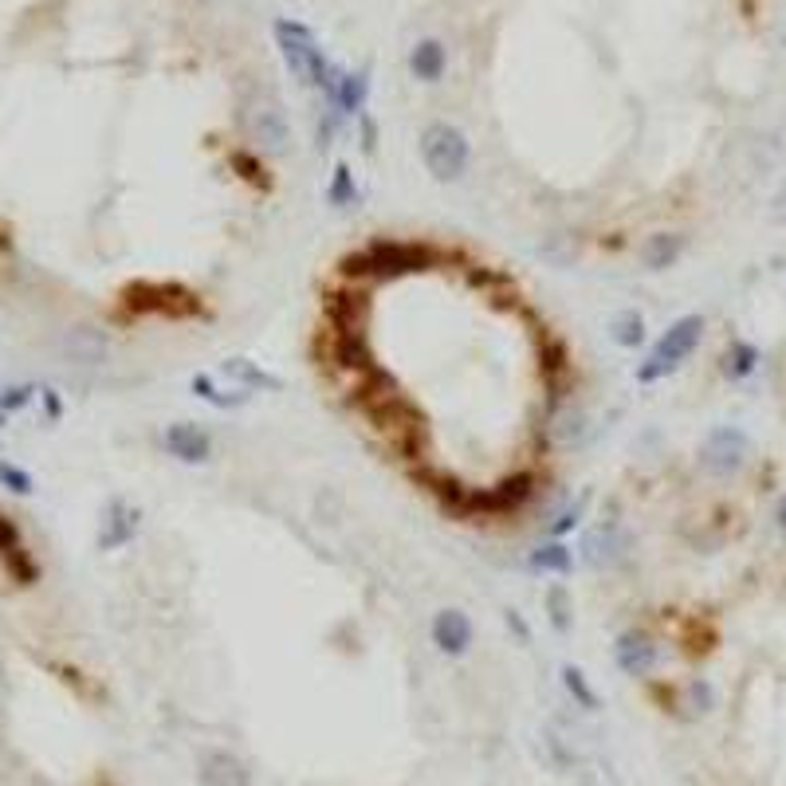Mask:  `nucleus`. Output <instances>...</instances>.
Wrapping results in <instances>:
<instances>
[{"mask_svg":"<svg viewBox=\"0 0 786 786\" xmlns=\"http://www.w3.org/2000/svg\"><path fill=\"white\" fill-rule=\"evenodd\" d=\"M39 402H44V413H48L51 421H59V417H63V402H59L56 390H39Z\"/></svg>","mask_w":786,"mask_h":786,"instance_id":"37","label":"nucleus"},{"mask_svg":"<svg viewBox=\"0 0 786 786\" xmlns=\"http://www.w3.org/2000/svg\"><path fill=\"white\" fill-rule=\"evenodd\" d=\"M755 366H759V350L751 343H743V338H736V343L727 346V354H724V373L727 378H751L755 373Z\"/></svg>","mask_w":786,"mask_h":786,"instance_id":"28","label":"nucleus"},{"mask_svg":"<svg viewBox=\"0 0 786 786\" xmlns=\"http://www.w3.org/2000/svg\"><path fill=\"white\" fill-rule=\"evenodd\" d=\"M503 621H508V629H515V638H520L523 645H527V641H531V629H527V621H523L520 609H508V614H503Z\"/></svg>","mask_w":786,"mask_h":786,"instance_id":"36","label":"nucleus"},{"mask_svg":"<svg viewBox=\"0 0 786 786\" xmlns=\"http://www.w3.org/2000/svg\"><path fill=\"white\" fill-rule=\"evenodd\" d=\"M358 118H362V150L373 154V146H378V127H373V118H366V115H358Z\"/></svg>","mask_w":786,"mask_h":786,"instance_id":"38","label":"nucleus"},{"mask_svg":"<svg viewBox=\"0 0 786 786\" xmlns=\"http://www.w3.org/2000/svg\"><path fill=\"white\" fill-rule=\"evenodd\" d=\"M444 260H449V252L441 245H432V240H385V236H373L370 245H362L358 252H346L338 260V279L370 287L382 284V279L432 272Z\"/></svg>","mask_w":786,"mask_h":786,"instance_id":"1","label":"nucleus"},{"mask_svg":"<svg viewBox=\"0 0 786 786\" xmlns=\"http://www.w3.org/2000/svg\"><path fill=\"white\" fill-rule=\"evenodd\" d=\"M429 633H432V645L441 648L444 657H464L476 629H472V618L464 609H437Z\"/></svg>","mask_w":786,"mask_h":786,"instance_id":"15","label":"nucleus"},{"mask_svg":"<svg viewBox=\"0 0 786 786\" xmlns=\"http://www.w3.org/2000/svg\"><path fill=\"white\" fill-rule=\"evenodd\" d=\"M4 417H9V413H4V409H0V425H4Z\"/></svg>","mask_w":786,"mask_h":786,"instance_id":"40","label":"nucleus"},{"mask_svg":"<svg viewBox=\"0 0 786 786\" xmlns=\"http://www.w3.org/2000/svg\"><path fill=\"white\" fill-rule=\"evenodd\" d=\"M189 390H193L205 405H213V409H245L248 397H252V393L236 390V385H228V390H225V385L216 382L213 373H193Z\"/></svg>","mask_w":786,"mask_h":786,"instance_id":"25","label":"nucleus"},{"mask_svg":"<svg viewBox=\"0 0 786 786\" xmlns=\"http://www.w3.org/2000/svg\"><path fill=\"white\" fill-rule=\"evenodd\" d=\"M326 331H366V314H370V287L366 284H338L323 295Z\"/></svg>","mask_w":786,"mask_h":786,"instance_id":"9","label":"nucleus"},{"mask_svg":"<svg viewBox=\"0 0 786 786\" xmlns=\"http://www.w3.org/2000/svg\"><path fill=\"white\" fill-rule=\"evenodd\" d=\"M248 130H252L255 146L264 150V154H284L287 150V118L284 110L275 107V103H255L248 110Z\"/></svg>","mask_w":786,"mask_h":786,"instance_id":"17","label":"nucleus"},{"mask_svg":"<svg viewBox=\"0 0 786 786\" xmlns=\"http://www.w3.org/2000/svg\"><path fill=\"white\" fill-rule=\"evenodd\" d=\"M221 378H225L228 385H236V390H245V393H279L284 390V382H279L272 370H264V366L252 362V358H245V354L225 358V362H221Z\"/></svg>","mask_w":786,"mask_h":786,"instance_id":"18","label":"nucleus"},{"mask_svg":"<svg viewBox=\"0 0 786 786\" xmlns=\"http://www.w3.org/2000/svg\"><path fill=\"white\" fill-rule=\"evenodd\" d=\"M609 338L621 346V350H638L645 343V319L638 311H621L614 323H609Z\"/></svg>","mask_w":786,"mask_h":786,"instance_id":"27","label":"nucleus"},{"mask_svg":"<svg viewBox=\"0 0 786 786\" xmlns=\"http://www.w3.org/2000/svg\"><path fill=\"white\" fill-rule=\"evenodd\" d=\"M138 523H142V511L127 500H110L103 508V520H98V547L103 550H118L134 543L138 535Z\"/></svg>","mask_w":786,"mask_h":786,"instance_id":"16","label":"nucleus"},{"mask_svg":"<svg viewBox=\"0 0 786 786\" xmlns=\"http://www.w3.org/2000/svg\"><path fill=\"white\" fill-rule=\"evenodd\" d=\"M562 688H567L570 696H574V704L586 707V712H594L598 707V692H594V684H590V677L582 672L579 665H562Z\"/></svg>","mask_w":786,"mask_h":786,"instance_id":"30","label":"nucleus"},{"mask_svg":"<svg viewBox=\"0 0 786 786\" xmlns=\"http://www.w3.org/2000/svg\"><path fill=\"white\" fill-rule=\"evenodd\" d=\"M582 511H586V496H579L574 503H567V508L547 523V539H562V535H570V531L582 523Z\"/></svg>","mask_w":786,"mask_h":786,"instance_id":"33","label":"nucleus"},{"mask_svg":"<svg viewBox=\"0 0 786 786\" xmlns=\"http://www.w3.org/2000/svg\"><path fill=\"white\" fill-rule=\"evenodd\" d=\"M275 48L284 56L287 71H291L303 87L323 91V98L331 103L334 91H338V79H343V68H334L331 59L323 56L319 39L307 24L299 20H275Z\"/></svg>","mask_w":786,"mask_h":786,"instance_id":"2","label":"nucleus"},{"mask_svg":"<svg viewBox=\"0 0 786 786\" xmlns=\"http://www.w3.org/2000/svg\"><path fill=\"white\" fill-rule=\"evenodd\" d=\"M59 358L68 366H103L110 358V338L103 326H91V323H75L68 331L59 334Z\"/></svg>","mask_w":786,"mask_h":786,"instance_id":"11","label":"nucleus"},{"mask_svg":"<svg viewBox=\"0 0 786 786\" xmlns=\"http://www.w3.org/2000/svg\"><path fill=\"white\" fill-rule=\"evenodd\" d=\"M421 162L432 181H441V186L461 181L472 162V146L468 138H464V130L452 127V122H429V127L421 130Z\"/></svg>","mask_w":786,"mask_h":786,"instance_id":"6","label":"nucleus"},{"mask_svg":"<svg viewBox=\"0 0 786 786\" xmlns=\"http://www.w3.org/2000/svg\"><path fill=\"white\" fill-rule=\"evenodd\" d=\"M590 417L582 409H574V405H567V409H555L550 413V437L559 444H567V449H582V444L590 441Z\"/></svg>","mask_w":786,"mask_h":786,"instance_id":"24","label":"nucleus"},{"mask_svg":"<svg viewBox=\"0 0 786 786\" xmlns=\"http://www.w3.org/2000/svg\"><path fill=\"white\" fill-rule=\"evenodd\" d=\"M775 523L786 531V496H778V503H775Z\"/></svg>","mask_w":786,"mask_h":786,"instance_id":"39","label":"nucleus"},{"mask_svg":"<svg viewBox=\"0 0 786 786\" xmlns=\"http://www.w3.org/2000/svg\"><path fill=\"white\" fill-rule=\"evenodd\" d=\"M527 570H535V574H559V579H567L570 570H574V550H570L562 539H543L539 547L527 555Z\"/></svg>","mask_w":786,"mask_h":786,"instance_id":"22","label":"nucleus"},{"mask_svg":"<svg viewBox=\"0 0 786 786\" xmlns=\"http://www.w3.org/2000/svg\"><path fill=\"white\" fill-rule=\"evenodd\" d=\"M614 660H618V668L626 677L648 680V672L660 665V645H657V638L641 626L621 629L618 641H614Z\"/></svg>","mask_w":786,"mask_h":786,"instance_id":"10","label":"nucleus"},{"mask_svg":"<svg viewBox=\"0 0 786 786\" xmlns=\"http://www.w3.org/2000/svg\"><path fill=\"white\" fill-rule=\"evenodd\" d=\"M366 98H370V71H343L338 79V91L326 107H334L343 118H358L366 110Z\"/></svg>","mask_w":786,"mask_h":786,"instance_id":"20","label":"nucleus"},{"mask_svg":"<svg viewBox=\"0 0 786 786\" xmlns=\"http://www.w3.org/2000/svg\"><path fill=\"white\" fill-rule=\"evenodd\" d=\"M326 362L343 370L346 378H362L373 370V350L366 343V331H326Z\"/></svg>","mask_w":786,"mask_h":786,"instance_id":"12","label":"nucleus"},{"mask_svg":"<svg viewBox=\"0 0 786 786\" xmlns=\"http://www.w3.org/2000/svg\"><path fill=\"white\" fill-rule=\"evenodd\" d=\"M684 255V236L680 233H653L641 245V260H645L648 272H668Z\"/></svg>","mask_w":786,"mask_h":786,"instance_id":"23","label":"nucleus"},{"mask_svg":"<svg viewBox=\"0 0 786 786\" xmlns=\"http://www.w3.org/2000/svg\"><path fill=\"white\" fill-rule=\"evenodd\" d=\"M716 704V692H712V684L707 680H688V684H680V707H692V716H704L707 707ZM684 716V712H680Z\"/></svg>","mask_w":786,"mask_h":786,"instance_id":"32","label":"nucleus"},{"mask_svg":"<svg viewBox=\"0 0 786 786\" xmlns=\"http://www.w3.org/2000/svg\"><path fill=\"white\" fill-rule=\"evenodd\" d=\"M326 201H331L334 209H358V201H362V189H358V181H354L350 166H334L331 181H326Z\"/></svg>","mask_w":786,"mask_h":786,"instance_id":"26","label":"nucleus"},{"mask_svg":"<svg viewBox=\"0 0 786 786\" xmlns=\"http://www.w3.org/2000/svg\"><path fill=\"white\" fill-rule=\"evenodd\" d=\"M32 397H36V390H32V385H9V390H0V409L16 413V409H24Z\"/></svg>","mask_w":786,"mask_h":786,"instance_id":"35","label":"nucleus"},{"mask_svg":"<svg viewBox=\"0 0 786 786\" xmlns=\"http://www.w3.org/2000/svg\"><path fill=\"white\" fill-rule=\"evenodd\" d=\"M122 311L142 319V314H166V319H196L205 314L201 295L189 291L177 279H138V284L122 287Z\"/></svg>","mask_w":786,"mask_h":786,"instance_id":"4","label":"nucleus"},{"mask_svg":"<svg viewBox=\"0 0 786 786\" xmlns=\"http://www.w3.org/2000/svg\"><path fill=\"white\" fill-rule=\"evenodd\" d=\"M449 68V51H444L441 39H417L409 51V71L413 79H421V83H437Z\"/></svg>","mask_w":786,"mask_h":786,"instance_id":"21","label":"nucleus"},{"mask_svg":"<svg viewBox=\"0 0 786 786\" xmlns=\"http://www.w3.org/2000/svg\"><path fill=\"white\" fill-rule=\"evenodd\" d=\"M747 452H751L747 432L736 429V425H719V429H712L704 437L700 464H704L712 476H736V472L747 464Z\"/></svg>","mask_w":786,"mask_h":786,"instance_id":"8","label":"nucleus"},{"mask_svg":"<svg viewBox=\"0 0 786 786\" xmlns=\"http://www.w3.org/2000/svg\"><path fill=\"white\" fill-rule=\"evenodd\" d=\"M196 783L201 786H252V771L245 759L233 751H205L201 766H196Z\"/></svg>","mask_w":786,"mask_h":786,"instance_id":"19","label":"nucleus"},{"mask_svg":"<svg viewBox=\"0 0 786 786\" xmlns=\"http://www.w3.org/2000/svg\"><path fill=\"white\" fill-rule=\"evenodd\" d=\"M0 562H4V570H9L20 586H32V582L39 579L36 559H32V550L24 547V535H20L16 520H9V515H0Z\"/></svg>","mask_w":786,"mask_h":786,"instance_id":"14","label":"nucleus"},{"mask_svg":"<svg viewBox=\"0 0 786 786\" xmlns=\"http://www.w3.org/2000/svg\"><path fill=\"white\" fill-rule=\"evenodd\" d=\"M0 484L12 491V496H32L36 491V480H32L28 468H20L12 461H0Z\"/></svg>","mask_w":786,"mask_h":786,"instance_id":"34","label":"nucleus"},{"mask_svg":"<svg viewBox=\"0 0 786 786\" xmlns=\"http://www.w3.org/2000/svg\"><path fill=\"white\" fill-rule=\"evenodd\" d=\"M228 166H233L236 174L245 177L248 186H255V189H267V186H272V177H267V166L260 162V154H252V150H233V154H228Z\"/></svg>","mask_w":786,"mask_h":786,"instance_id":"31","label":"nucleus"},{"mask_svg":"<svg viewBox=\"0 0 786 786\" xmlns=\"http://www.w3.org/2000/svg\"><path fill=\"white\" fill-rule=\"evenodd\" d=\"M535 496H539V472L535 468L511 472V476H503V480L491 484V488H468L464 520H511V515H520Z\"/></svg>","mask_w":786,"mask_h":786,"instance_id":"3","label":"nucleus"},{"mask_svg":"<svg viewBox=\"0 0 786 786\" xmlns=\"http://www.w3.org/2000/svg\"><path fill=\"white\" fill-rule=\"evenodd\" d=\"M162 449L181 464H205L213 456V432L196 421H174L162 432Z\"/></svg>","mask_w":786,"mask_h":786,"instance_id":"13","label":"nucleus"},{"mask_svg":"<svg viewBox=\"0 0 786 786\" xmlns=\"http://www.w3.org/2000/svg\"><path fill=\"white\" fill-rule=\"evenodd\" d=\"M704 338V314H680L677 323H668V331L657 338V346L648 350V358L638 366V382L641 385H653L660 382L665 373L680 370V366L692 358V350L700 346Z\"/></svg>","mask_w":786,"mask_h":786,"instance_id":"5","label":"nucleus"},{"mask_svg":"<svg viewBox=\"0 0 786 786\" xmlns=\"http://www.w3.org/2000/svg\"><path fill=\"white\" fill-rule=\"evenodd\" d=\"M579 555L590 570H618L633 555V535L618 520H602L582 535Z\"/></svg>","mask_w":786,"mask_h":786,"instance_id":"7","label":"nucleus"},{"mask_svg":"<svg viewBox=\"0 0 786 786\" xmlns=\"http://www.w3.org/2000/svg\"><path fill=\"white\" fill-rule=\"evenodd\" d=\"M543 602H547L550 626L559 629V633H567V629H570V614H574V598H570V590L562 586V582H550L547 594H543Z\"/></svg>","mask_w":786,"mask_h":786,"instance_id":"29","label":"nucleus"}]
</instances>
